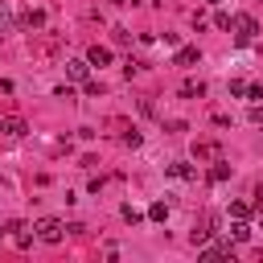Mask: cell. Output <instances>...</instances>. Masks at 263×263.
<instances>
[{"mask_svg":"<svg viewBox=\"0 0 263 263\" xmlns=\"http://www.w3.org/2000/svg\"><path fill=\"white\" fill-rule=\"evenodd\" d=\"M230 25H234V37H238V45H251V41L259 37V21H255V16H234Z\"/></svg>","mask_w":263,"mask_h":263,"instance_id":"1","label":"cell"},{"mask_svg":"<svg viewBox=\"0 0 263 263\" xmlns=\"http://www.w3.org/2000/svg\"><path fill=\"white\" fill-rule=\"evenodd\" d=\"M33 230H37V238H41V242H62V230H66V226H62L58 218H41Z\"/></svg>","mask_w":263,"mask_h":263,"instance_id":"2","label":"cell"},{"mask_svg":"<svg viewBox=\"0 0 263 263\" xmlns=\"http://www.w3.org/2000/svg\"><path fill=\"white\" fill-rule=\"evenodd\" d=\"M66 74H70L74 82H86V74H90V62H82V58H70V62H66Z\"/></svg>","mask_w":263,"mask_h":263,"instance_id":"3","label":"cell"},{"mask_svg":"<svg viewBox=\"0 0 263 263\" xmlns=\"http://www.w3.org/2000/svg\"><path fill=\"white\" fill-rule=\"evenodd\" d=\"M0 132L4 136H12V140H21L29 127H25V119H16V115H8V119H0Z\"/></svg>","mask_w":263,"mask_h":263,"instance_id":"4","label":"cell"},{"mask_svg":"<svg viewBox=\"0 0 263 263\" xmlns=\"http://www.w3.org/2000/svg\"><path fill=\"white\" fill-rule=\"evenodd\" d=\"M197 58H201V53H197V45H181V49H177V58H173V66H193Z\"/></svg>","mask_w":263,"mask_h":263,"instance_id":"5","label":"cell"},{"mask_svg":"<svg viewBox=\"0 0 263 263\" xmlns=\"http://www.w3.org/2000/svg\"><path fill=\"white\" fill-rule=\"evenodd\" d=\"M86 62H90V66H107V62H111V49H107V45H90Z\"/></svg>","mask_w":263,"mask_h":263,"instance_id":"6","label":"cell"},{"mask_svg":"<svg viewBox=\"0 0 263 263\" xmlns=\"http://www.w3.org/2000/svg\"><path fill=\"white\" fill-rule=\"evenodd\" d=\"M230 238H234V242H247V238H251V226H247V218H234V226H230Z\"/></svg>","mask_w":263,"mask_h":263,"instance_id":"7","label":"cell"},{"mask_svg":"<svg viewBox=\"0 0 263 263\" xmlns=\"http://www.w3.org/2000/svg\"><path fill=\"white\" fill-rule=\"evenodd\" d=\"M168 177H181V181H189V177H197L189 164H168Z\"/></svg>","mask_w":263,"mask_h":263,"instance_id":"8","label":"cell"},{"mask_svg":"<svg viewBox=\"0 0 263 263\" xmlns=\"http://www.w3.org/2000/svg\"><path fill=\"white\" fill-rule=\"evenodd\" d=\"M181 95H185V99H193V95L201 99V95H205V86H201V82H185V86H181Z\"/></svg>","mask_w":263,"mask_h":263,"instance_id":"9","label":"cell"},{"mask_svg":"<svg viewBox=\"0 0 263 263\" xmlns=\"http://www.w3.org/2000/svg\"><path fill=\"white\" fill-rule=\"evenodd\" d=\"M226 177H230V164H222V160H218V164L210 168V181H226Z\"/></svg>","mask_w":263,"mask_h":263,"instance_id":"10","label":"cell"},{"mask_svg":"<svg viewBox=\"0 0 263 263\" xmlns=\"http://www.w3.org/2000/svg\"><path fill=\"white\" fill-rule=\"evenodd\" d=\"M148 218H152V222H164V218H168V205H164V201H156V205L148 210Z\"/></svg>","mask_w":263,"mask_h":263,"instance_id":"11","label":"cell"},{"mask_svg":"<svg viewBox=\"0 0 263 263\" xmlns=\"http://www.w3.org/2000/svg\"><path fill=\"white\" fill-rule=\"evenodd\" d=\"M230 255V247H201V259H222Z\"/></svg>","mask_w":263,"mask_h":263,"instance_id":"12","label":"cell"},{"mask_svg":"<svg viewBox=\"0 0 263 263\" xmlns=\"http://www.w3.org/2000/svg\"><path fill=\"white\" fill-rule=\"evenodd\" d=\"M247 214H251L247 201H230V218H247Z\"/></svg>","mask_w":263,"mask_h":263,"instance_id":"13","label":"cell"},{"mask_svg":"<svg viewBox=\"0 0 263 263\" xmlns=\"http://www.w3.org/2000/svg\"><path fill=\"white\" fill-rule=\"evenodd\" d=\"M25 21H29V25H33V29H41V25H45V12H41V8H33V12H29V16H25Z\"/></svg>","mask_w":263,"mask_h":263,"instance_id":"14","label":"cell"},{"mask_svg":"<svg viewBox=\"0 0 263 263\" xmlns=\"http://www.w3.org/2000/svg\"><path fill=\"white\" fill-rule=\"evenodd\" d=\"M119 214H123V218H127V222H132V226H136V222H140V218H144V214H140V210H136V205H123V210H119Z\"/></svg>","mask_w":263,"mask_h":263,"instance_id":"15","label":"cell"},{"mask_svg":"<svg viewBox=\"0 0 263 263\" xmlns=\"http://www.w3.org/2000/svg\"><path fill=\"white\" fill-rule=\"evenodd\" d=\"M230 95H234V99H238V95H247V82H242V78H234V82H230Z\"/></svg>","mask_w":263,"mask_h":263,"instance_id":"16","label":"cell"},{"mask_svg":"<svg viewBox=\"0 0 263 263\" xmlns=\"http://www.w3.org/2000/svg\"><path fill=\"white\" fill-rule=\"evenodd\" d=\"M123 144L127 148H140V132H123Z\"/></svg>","mask_w":263,"mask_h":263,"instance_id":"17","label":"cell"},{"mask_svg":"<svg viewBox=\"0 0 263 263\" xmlns=\"http://www.w3.org/2000/svg\"><path fill=\"white\" fill-rule=\"evenodd\" d=\"M4 25H8V8L0 4V29H4Z\"/></svg>","mask_w":263,"mask_h":263,"instance_id":"18","label":"cell"}]
</instances>
